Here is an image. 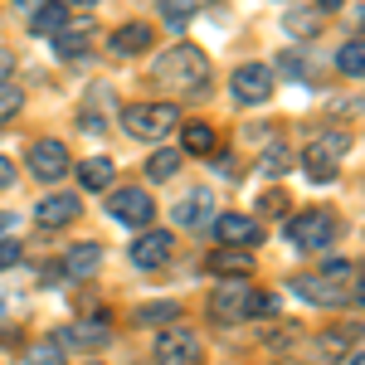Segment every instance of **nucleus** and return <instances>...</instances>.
Instances as JSON below:
<instances>
[{"label":"nucleus","instance_id":"obj_4","mask_svg":"<svg viewBox=\"0 0 365 365\" xmlns=\"http://www.w3.org/2000/svg\"><path fill=\"white\" fill-rule=\"evenodd\" d=\"M287 234H292L297 249H331L336 234H341V220L331 210H307V215H297V220L287 225Z\"/></svg>","mask_w":365,"mask_h":365},{"label":"nucleus","instance_id":"obj_22","mask_svg":"<svg viewBox=\"0 0 365 365\" xmlns=\"http://www.w3.org/2000/svg\"><path fill=\"white\" fill-rule=\"evenodd\" d=\"M205 215H210V195H205V190H190V200L175 205V225H180V229H185V225L195 229Z\"/></svg>","mask_w":365,"mask_h":365},{"label":"nucleus","instance_id":"obj_41","mask_svg":"<svg viewBox=\"0 0 365 365\" xmlns=\"http://www.w3.org/2000/svg\"><path fill=\"white\" fill-rule=\"evenodd\" d=\"M20 5H25V10H34V5H44V0H20Z\"/></svg>","mask_w":365,"mask_h":365},{"label":"nucleus","instance_id":"obj_10","mask_svg":"<svg viewBox=\"0 0 365 365\" xmlns=\"http://www.w3.org/2000/svg\"><path fill=\"white\" fill-rule=\"evenodd\" d=\"M54 341H58V346H73V351H103V346L113 341V327H108L103 317H88V322H73V327H63Z\"/></svg>","mask_w":365,"mask_h":365},{"label":"nucleus","instance_id":"obj_19","mask_svg":"<svg viewBox=\"0 0 365 365\" xmlns=\"http://www.w3.org/2000/svg\"><path fill=\"white\" fill-rule=\"evenodd\" d=\"M210 273H220V278H244V273H253V258L249 249H220L215 258H210Z\"/></svg>","mask_w":365,"mask_h":365},{"label":"nucleus","instance_id":"obj_5","mask_svg":"<svg viewBox=\"0 0 365 365\" xmlns=\"http://www.w3.org/2000/svg\"><path fill=\"white\" fill-rule=\"evenodd\" d=\"M156 365H200V336L190 327L170 322L166 331L156 336Z\"/></svg>","mask_w":365,"mask_h":365},{"label":"nucleus","instance_id":"obj_8","mask_svg":"<svg viewBox=\"0 0 365 365\" xmlns=\"http://www.w3.org/2000/svg\"><path fill=\"white\" fill-rule=\"evenodd\" d=\"M229 88H234V98L239 103H268V93H273V68L268 63H244V68H234V78H229Z\"/></svg>","mask_w":365,"mask_h":365},{"label":"nucleus","instance_id":"obj_23","mask_svg":"<svg viewBox=\"0 0 365 365\" xmlns=\"http://www.w3.org/2000/svg\"><path fill=\"white\" fill-rule=\"evenodd\" d=\"M170 322H180L175 302H146V307H137V327H170Z\"/></svg>","mask_w":365,"mask_h":365},{"label":"nucleus","instance_id":"obj_38","mask_svg":"<svg viewBox=\"0 0 365 365\" xmlns=\"http://www.w3.org/2000/svg\"><path fill=\"white\" fill-rule=\"evenodd\" d=\"M10 68H15V54H10V49H0V83L10 78Z\"/></svg>","mask_w":365,"mask_h":365},{"label":"nucleus","instance_id":"obj_21","mask_svg":"<svg viewBox=\"0 0 365 365\" xmlns=\"http://www.w3.org/2000/svg\"><path fill=\"white\" fill-rule=\"evenodd\" d=\"M185 161V151H170V146H156L151 156H146V180H170L175 170Z\"/></svg>","mask_w":365,"mask_h":365},{"label":"nucleus","instance_id":"obj_2","mask_svg":"<svg viewBox=\"0 0 365 365\" xmlns=\"http://www.w3.org/2000/svg\"><path fill=\"white\" fill-rule=\"evenodd\" d=\"M122 127H127V137H137V141H156L180 127V108L175 103H132L122 113Z\"/></svg>","mask_w":365,"mask_h":365},{"label":"nucleus","instance_id":"obj_30","mask_svg":"<svg viewBox=\"0 0 365 365\" xmlns=\"http://www.w3.org/2000/svg\"><path fill=\"white\" fill-rule=\"evenodd\" d=\"M322 278H331V282H356V263H351V258H331V263L322 268Z\"/></svg>","mask_w":365,"mask_h":365},{"label":"nucleus","instance_id":"obj_28","mask_svg":"<svg viewBox=\"0 0 365 365\" xmlns=\"http://www.w3.org/2000/svg\"><path fill=\"white\" fill-rule=\"evenodd\" d=\"M287 166H292L287 146H282V141H268V151H263V175H282Z\"/></svg>","mask_w":365,"mask_h":365},{"label":"nucleus","instance_id":"obj_37","mask_svg":"<svg viewBox=\"0 0 365 365\" xmlns=\"http://www.w3.org/2000/svg\"><path fill=\"white\" fill-rule=\"evenodd\" d=\"M10 185H15V166L0 156V190H10Z\"/></svg>","mask_w":365,"mask_h":365},{"label":"nucleus","instance_id":"obj_16","mask_svg":"<svg viewBox=\"0 0 365 365\" xmlns=\"http://www.w3.org/2000/svg\"><path fill=\"white\" fill-rule=\"evenodd\" d=\"M63 25H68V0H44V5L29 10V29L34 34H58Z\"/></svg>","mask_w":365,"mask_h":365},{"label":"nucleus","instance_id":"obj_35","mask_svg":"<svg viewBox=\"0 0 365 365\" xmlns=\"http://www.w3.org/2000/svg\"><path fill=\"white\" fill-rule=\"evenodd\" d=\"M322 346V356H341V346H346V331H327V336L317 341Z\"/></svg>","mask_w":365,"mask_h":365},{"label":"nucleus","instance_id":"obj_7","mask_svg":"<svg viewBox=\"0 0 365 365\" xmlns=\"http://www.w3.org/2000/svg\"><path fill=\"white\" fill-rule=\"evenodd\" d=\"M68 166H73V161H68V146H63V141L44 137V141L29 146V175H34V180H63Z\"/></svg>","mask_w":365,"mask_h":365},{"label":"nucleus","instance_id":"obj_17","mask_svg":"<svg viewBox=\"0 0 365 365\" xmlns=\"http://www.w3.org/2000/svg\"><path fill=\"white\" fill-rule=\"evenodd\" d=\"M151 25H122L113 34V54H122V58H132V54H146L151 49Z\"/></svg>","mask_w":365,"mask_h":365},{"label":"nucleus","instance_id":"obj_32","mask_svg":"<svg viewBox=\"0 0 365 365\" xmlns=\"http://www.w3.org/2000/svg\"><path fill=\"white\" fill-rule=\"evenodd\" d=\"M205 5H215V0H166L170 20H185V15H190V10H205Z\"/></svg>","mask_w":365,"mask_h":365},{"label":"nucleus","instance_id":"obj_14","mask_svg":"<svg viewBox=\"0 0 365 365\" xmlns=\"http://www.w3.org/2000/svg\"><path fill=\"white\" fill-rule=\"evenodd\" d=\"M297 297H307L317 307H341L346 302V282H331V278H322V273H312V278H297Z\"/></svg>","mask_w":365,"mask_h":365},{"label":"nucleus","instance_id":"obj_42","mask_svg":"<svg viewBox=\"0 0 365 365\" xmlns=\"http://www.w3.org/2000/svg\"><path fill=\"white\" fill-rule=\"evenodd\" d=\"M73 5H98V0H73Z\"/></svg>","mask_w":365,"mask_h":365},{"label":"nucleus","instance_id":"obj_33","mask_svg":"<svg viewBox=\"0 0 365 365\" xmlns=\"http://www.w3.org/2000/svg\"><path fill=\"white\" fill-rule=\"evenodd\" d=\"M273 312H278V297H268V292H253L249 317H273Z\"/></svg>","mask_w":365,"mask_h":365},{"label":"nucleus","instance_id":"obj_18","mask_svg":"<svg viewBox=\"0 0 365 365\" xmlns=\"http://www.w3.org/2000/svg\"><path fill=\"white\" fill-rule=\"evenodd\" d=\"M78 185L83 190H113V156H88L83 166H78Z\"/></svg>","mask_w":365,"mask_h":365},{"label":"nucleus","instance_id":"obj_29","mask_svg":"<svg viewBox=\"0 0 365 365\" xmlns=\"http://www.w3.org/2000/svg\"><path fill=\"white\" fill-rule=\"evenodd\" d=\"M20 108H25V93H20V88L5 78V83H0V122H10V117L20 113Z\"/></svg>","mask_w":365,"mask_h":365},{"label":"nucleus","instance_id":"obj_43","mask_svg":"<svg viewBox=\"0 0 365 365\" xmlns=\"http://www.w3.org/2000/svg\"><path fill=\"white\" fill-rule=\"evenodd\" d=\"M88 365H98V361H88Z\"/></svg>","mask_w":365,"mask_h":365},{"label":"nucleus","instance_id":"obj_1","mask_svg":"<svg viewBox=\"0 0 365 365\" xmlns=\"http://www.w3.org/2000/svg\"><path fill=\"white\" fill-rule=\"evenodd\" d=\"M151 78H156V83H170V88H195V93H205L210 58L200 54L195 44H175L170 54H161L151 63Z\"/></svg>","mask_w":365,"mask_h":365},{"label":"nucleus","instance_id":"obj_24","mask_svg":"<svg viewBox=\"0 0 365 365\" xmlns=\"http://www.w3.org/2000/svg\"><path fill=\"white\" fill-rule=\"evenodd\" d=\"M287 34H297V39H312L317 29H322V10H287Z\"/></svg>","mask_w":365,"mask_h":365},{"label":"nucleus","instance_id":"obj_20","mask_svg":"<svg viewBox=\"0 0 365 365\" xmlns=\"http://www.w3.org/2000/svg\"><path fill=\"white\" fill-rule=\"evenodd\" d=\"M93 34H98V25H93V20H83V25H63L54 34V49H58V54H83Z\"/></svg>","mask_w":365,"mask_h":365},{"label":"nucleus","instance_id":"obj_26","mask_svg":"<svg viewBox=\"0 0 365 365\" xmlns=\"http://www.w3.org/2000/svg\"><path fill=\"white\" fill-rule=\"evenodd\" d=\"M336 63H341L346 78H361V73H365V44H361V39H346V49L336 54Z\"/></svg>","mask_w":365,"mask_h":365},{"label":"nucleus","instance_id":"obj_27","mask_svg":"<svg viewBox=\"0 0 365 365\" xmlns=\"http://www.w3.org/2000/svg\"><path fill=\"white\" fill-rule=\"evenodd\" d=\"M29 365H63V346L58 341H39V346H29L25 351Z\"/></svg>","mask_w":365,"mask_h":365},{"label":"nucleus","instance_id":"obj_13","mask_svg":"<svg viewBox=\"0 0 365 365\" xmlns=\"http://www.w3.org/2000/svg\"><path fill=\"white\" fill-rule=\"evenodd\" d=\"M170 249H175V239L161 234V229H151V234H141L137 244H132V263H137V268H161L170 258Z\"/></svg>","mask_w":365,"mask_h":365},{"label":"nucleus","instance_id":"obj_25","mask_svg":"<svg viewBox=\"0 0 365 365\" xmlns=\"http://www.w3.org/2000/svg\"><path fill=\"white\" fill-rule=\"evenodd\" d=\"M210 151H215V132L205 122H190L185 127V156H210Z\"/></svg>","mask_w":365,"mask_h":365},{"label":"nucleus","instance_id":"obj_3","mask_svg":"<svg viewBox=\"0 0 365 365\" xmlns=\"http://www.w3.org/2000/svg\"><path fill=\"white\" fill-rule=\"evenodd\" d=\"M346 151H351L346 132H327V137H317V141L307 146L302 166H307V175L317 180V185H327V180H336V170H341V161H346Z\"/></svg>","mask_w":365,"mask_h":365},{"label":"nucleus","instance_id":"obj_31","mask_svg":"<svg viewBox=\"0 0 365 365\" xmlns=\"http://www.w3.org/2000/svg\"><path fill=\"white\" fill-rule=\"evenodd\" d=\"M20 258H25V253H20V244H15V239H5V234H0V273H10V268H15V263H20Z\"/></svg>","mask_w":365,"mask_h":365},{"label":"nucleus","instance_id":"obj_9","mask_svg":"<svg viewBox=\"0 0 365 365\" xmlns=\"http://www.w3.org/2000/svg\"><path fill=\"white\" fill-rule=\"evenodd\" d=\"M249 302H253V292H249V282H244V278H229V282H220V287L210 292V312H215L220 322H239V317H249Z\"/></svg>","mask_w":365,"mask_h":365},{"label":"nucleus","instance_id":"obj_6","mask_svg":"<svg viewBox=\"0 0 365 365\" xmlns=\"http://www.w3.org/2000/svg\"><path fill=\"white\" fill-rule=\"evenodd\" d=\"M108 215L122 220V225H132V229H141V225H151L156 200L146 195V190H137V185H127V190H113V195H108Z\"/></svg>","mask_w":365,"mask_h":365},{"label":"nucleus","instance_id":"obj_40","mask_svg":"<svg viewBox=\"0 0 365 365\" xmlns=\"http://www.w3.org/2000/svg\"><path fill=\"white\" fill-rule=\"evenodd\" d=\"M15 225V220H10V215H5V210H0V234H5V229Z\"/></svg>","mask_w":365,"mask_h":365},{"label":"nucleus","instance_id":"obj_36","mask_svg":"<svg viewBox=\"0 0 365 365\" xmlns=\"http://www.w3.org/2000/svg\"><path fill=\"white\" fill-rule=\"evenodd\" d=\"M336 365H365V356H361V351H356V346H346V351H341V356H336Z\"/></svg>","mask_w":365,"mask_h":365},{"label":"nucleus","instance_id":"obj_12","mask_svg":"<svg viewBox=\"0 0 365 365\" xmlns=\"http://www.w3.org/2000/svg\"><path fill=\"white\" fill-rule=\"evenodd\" d=\"M78 220V195H44L34 205V225L39 229H63Z\"/></svg>","mask_w":365,"mask_h":365},{"label":"nucleus","instance_id":"obj_39","mask_svg":"<svg viewBox=\"0 0 365 365\" xmlns=\"http://www.w3.org/2000/svg\"><path fill=\"white\" fill-rule=\"evenodd\" d=\"M346 0H317V10H341Z\"/></svg>","mask_w":365,"mask_h":365},{"label":"nucleus","instance_id":"obj_34","mask_svg":"<svg viewBox=\"0 0 365 365\" xmlns=\"http://www.w3.org/2000/svg\"><path fill=\"white\" fill-rule=\"evenodd\" d=\"M258 210H263V215H282V210H287V195H282V190H268V195H258Z\"/></svg>","mask_w":365,"mask_h":365},{"label":"nucleus","instance_id":"obj_15","mask_svg":"<svg viewBox=\"0 0 365 365\" xmlns=\"http://www.w3.org/2000/svg\"><path fill=\"white\" fill-rule=\"evenodd\" d=\"M98 268H103V249H98V244H73V249L63 253V278H93V273H98Z\"/></svg>","mask_w":365,"mask_h":365},{"label":"nucleus","instance_id":"obj_11","mask_svg":"<svg viewBox=\"0 0 365 365\" xmlns=\"http://www.w3.org/2000/svg\"><path fill=\"white\" fill-rule=\"evenodd\" d=\"M215 234H220V244H229V249H253V244L268 239L263 225L249 220V215H220V220H215Z\"/></svg>","mask_w":365,"mask_h":365}]
</instances>
